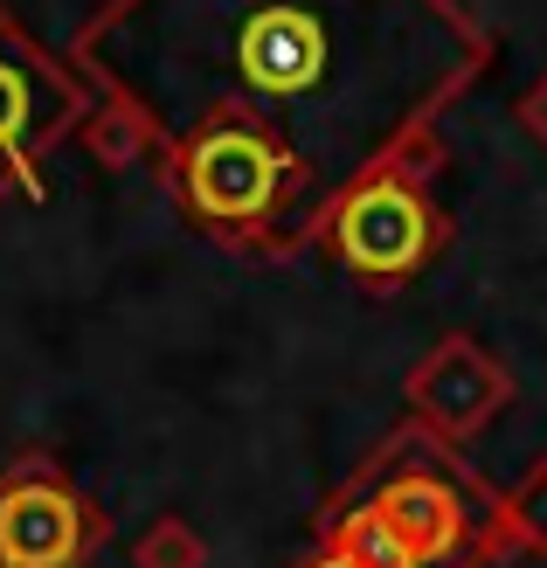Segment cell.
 Returning a JSON list of instances; mask_svg holds the SVG:
<instances>
[{"label": "cell", "mask_w": 547, "mask_h": 568, "mask_svg": "<svg viewBox=\"0 0 547 568\" xmlns=\"http://www.w3.org/2000/svg\"><path fill=\"white\" fill-rule=\"evenodd\" d=\"M485 55L493 36L457 0H111L77 36V63L166 146L215 111L264 119L312 166L320 215Z\"/></svg>", "instance_id": "1"}, {"label": "cell", "mask_w": 547, "mask_h": 568, "mask_svg": "<svg viewBox=\"0 0 547 568\" xmlns=\"http://www.w3.org/2000/svg\"><path fill=\"white\" fill-rule=\"evenodd\" d=\"M166 181H174L194 230H209L236 250H256V257L305 250L320 236V181H312V166L250 111H215L188 139H174Z\"/></svg>", "instance_id": "2"}, {"label": "cell", "mask_w": 547, "mask_h": 568, "mask_svg": "<svg viewBox=\"0 0 547 568\" xmlns=\"http://www.w3.org/2000/svg\"><path fill=\"white\" fill-rule=\"evenodd\" d=\"M333 506H374L409 568H485L513 548L506 499L450 458V437L423 430V423L395 430L382 458H367Z\"/></svg>", "instance_id": "3"}, {"label": "cell", "mask_w": 547, "mask_h": 568, "mask_svg": "<svg viewBox=\"0 0 547 568\" xmlns=\"http://www.w3.org/2000/svg\"><path fill=\"white\" fill-rule=\"evenodd\" d=\"M429 174L388 153L382 166H367L354 187L333 194V209L320 215V236L333 250V264L347 271L361 292H402L437 250L450 243L437 202H429Z\"/></svg>", "instance_id": "4"}, {"label": "cell", "mask_w": 547, "mask_h": 568, "mask_svg": "<svg viewBox=\"0 0 547 568\" xmlns=\"http://www.w3.org/2000/svg\"><path fill=\"white\" fill-rule=\"evenodd\" d=\"M91 111L98 104L83 98V83L0 8V194L36 187L42 153L63 132H77Z\"/></svg>", "instance_id": "5"}, {"label": "cell", "mask_w": 547, "mask_h": 568, "mask_svg": "<svg viewBox=\"0 0 547 568\" xmlns=\"http://www.w3.org/2000/svg\"><path fill=\"white\" fill-rule=\"evenodd\" d=\"M104 541V514L49 458L0 478V568H83Z\"/></svg>", "instance_id": "6"}, {"label": "cell", "mask_w": 547, "mask_h": 568, "mask_svg": "<svg viewBox=\"0 0 547 568\" xmlns=\"http://www.w3.org/2000/svg\"><path fill=\"white\" fill-rule=\"evenodd\" d=\"M409 403L423 409L429 430L457 444V437H472L493 409L513 403V375L478 347V339L450 333V339H437V347H429V361L409 375Z\"/></svg>", "instance_id": "7"}, {"label": "cell", "mask_w": 547, "mask_h": 568, "mask_svg": "<svg viewBox=\"0 0 547 568\" xmlns=\"http://www.w3.org/2000/svg\"><path fill=\"white\" fill-rule=\"evenodd\" d=\"M506 527H513V548L547 555V458L506 493Z\"/></svg>", "instance_id": "8"}, {"label": "cell", "mask_w": 547, "mask_h": 568, "mask_svg": "<svg viewBox=\"0 0 547 568\" xmlns=\"http://www.w3.org/2000/svg\"><path fill=\"white\" fill-rule=\"evenodd\" d=\"M83 125H91V139H98V160H104V166H125V160L139 153V139L153 132V125L139 119L132 104H104V111H91Z\"/></svg>", "instance_id": "9"}, {"label": "cell", "mask_w": 547, "mask_h": 568, "mask_svg": "<svg viewBox=\"0 0 547 568\" xmlns=\"http://www.w3.org/2000/svg\"><path fill=\"white\" fill-rule=\"evenodd\" d=\"M139 561H146V568H201V541H194L188 527H174V520H166V527H153V534H146V548H139Z\"/></svg>", "instance_id": "10"}, {"label": "cell", "mask_w": 547, "mask_h": 568, "mask_svg": "<svg viewBox=\"0 0 547 568\" xmlns=\"http://www.w3.org/2000/svg\"><path fill=\"white\" fill-rule=\"evenodd\" d=\"M520 125H527V132L540 139V146H547V77H540V83H534V91L520 98Z\"/></svg>", "instance_id": "11"}, {"label": "cell", "mask_w": 547, "mask_h": 568, "mask_svg": "<svg viewBox=\"0 0 547 568\" xmlns=\"http://www.w3.org/2000/svg\"><path fill=\"white\" fill-rule=\"evenodd\" d=\"M305 568H361V561H354L347 548H333V541H326V548H320V555H312Z\"/></svg>", "instance_id": "12"}]
</instances>
